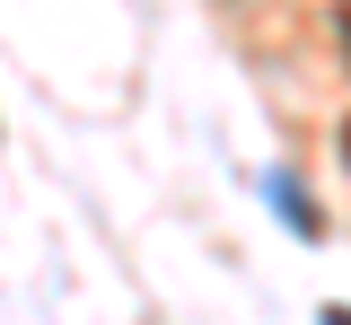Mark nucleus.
Returning <instances> with one entry per match:
<instances>
[{
    "instance_id": "7ed1b4c3",
    "label": "nucleus",
    "mask_w": 351,
    "mask_h": 325,
    "mask_svg": "<svg viewBox=\"0 0 351 325\" xmlns=\"http://www.w3.org/2000/svg\"><path fill=\"white\" fill-rule=\"evenodd\" d=\"M343 167H351V123H343Z\"/></svg>"
},
{
    "instance_id": "f257e3e1",
    "label": "nucleus",
    "mask_w": 351,
    "mask_h": 325,
    "mask_svg": "<svg viewBox=\"0 0 351 325\" xmlns=\"http://www.w3.org/2000/svg\"><path fill=\"white\" fill-rule=\"evenodd\" d=\"M272 202H281V220H290L299 237H325V211H316V202H307V193L290 185V176H272Z\"/></svg>"
},
{
    "instance_id": "f03ea898",
    "label": "nucleus",
    "mask_w": 351,
    "mask_h": 325,
    "mask_svg": "<svg viewBox=\"0 0 351 325\" xmlns=\"http://www.w3.org/2000/svg\"><path fill=\"white\" fill-rule=\"evenodd\" d=\"M316 325H351V308H325V317H316Z\"/></svg>"
}]
</instances>
